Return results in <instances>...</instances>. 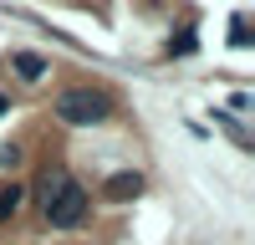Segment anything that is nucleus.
<instances>
[{
    "label": "nucleus",
    "mask_w": 255,
    "mask_h": 245,
    "mask_svg": "<svg viewBox=\"0 0 255 245\" xmlns=\"http://www.w3.org/2000/svg\"><path fill=\"white\" fill-rule=\"evenodd\" d=\"M87 204H92V194H87V189H82V184L67 174V184L56 189V199H51L41 215H46V225H51V230H77V225L87 220Z\"/></svg>",
    "instance_id": "obj_2"
},
{
    "label": "nucleus",
    "mask_w": 255,
    "mask_h": 245,
    "mask_svg": "<svg viewBox=\"0 0 255 245\" xmlns=\"http://www.w3.org/2000/svg\"><path fill=\"white\" fill-rule=\"evenodd\" d=\"M230 41H235V46H250V20H245V15L230 20Z\"/></svg>",
    "instance_id": "obj_7"
},
{
    "label": "nucleus",
    "mask_w": 255,
    "mask_h": 245,
    "mask_svg": "<svg viewBox=\"0 0 255 245\" xmlns=\"http://www.w3.org/2000/svg\"><path fill=\"white\" fill-rule=\"evenodd\" d=\"M0 163H5V169H15V163H20V148H15V143H5V148H0Z\"/></svg>",
    "instance_id": "obj_8"
},
{
    "label": "nucleus",
    "mask_w": 255,
    "mask_h": 245,
    "mask_svg": "<svg viewBox=\"0 0 255 245\" xmlns=\"http://www.w3.org/2000/svg\"><path fill=\"white\" fill-rule=\"evenodd\" d=\"M61 184H67V169H46V174H41V184H36V194H41V210H46V204L56 199V189H61Z\"/></svg>",
    "instance_id": "obj_5"
},
{
    "label": "nucleus",
    "mask_w": 255,
    "mask_h": 245,
    "mask_svg": "<svg viewBox=\"0 0 255 245\" xmlns=\"http://www.w3.org/2000/svg\"><path fill=\"white\" fill-rule=\"evenodd\" d=\"M10 67H15L20 82H41V77H46V56H36V51H15Z\"/></svg>",
    "instance_id": "obj_4"
},
{
    "label": "nucleus",
    "mask_w": 255,
    "mask_h": 245,
    "mask_svg": "<svg viewBox=\"0 0 255 245\" xmlns=\"http://www.w3.org/2000/svg\"><path fill=\"white\" fill-rule=\"evenodd\" d=\"M5 108H10V102H5V92H0V118H5Z\"/></svg>",
    "instance_id": "obj_9"
},
{
    "label": "nucleus",
    "mask_w": 255,
    "mask_h": 245,
    "mask_svg": "<svg viewBox=\"0 0 255 245\" xmlns=\"http://www.w3.org/2000/svg\"><path fill=\"white\" fill-rule=\"evenodd\" d=\"M51 113H56L61 122H72V128H97V122H108L113 97L97 92V87H67V92H56Z\"/></svg>",
    "instance_id": "obj_1"
},
{
    "label": "nucleus",
    "mask_w": 255,
    "mask_h": 245,
    "mask_svg": "<svg viewBox=\"0 0 255 245\" xmlns=\"http://www.w3.org/2000/svg\"><path fill=\"white\" fill-rule=\"evenodd\" d=\"M138 194H143V174L138 169H123V174H113L108 184H102V199H118V204L123 199H138Z\"/></svg>",
    "instance_id": "obj_3"
},
{
    "label": "nucleus",
    "mask_w": 255,
    "mask_h": 245,
    "mask_svg": "<svg viewBox=\"0 0 255 245\" xmlns=\"http://www.w3.org/2000/svg\"><path fill=\"white\" fill-rule=\"evenodd\" d=\"M20 199H26V189H20V184H5V189H0V225L20 210Z\"/></svg>",
    "instance_id": "obj_6"
}]
</instances>
